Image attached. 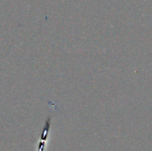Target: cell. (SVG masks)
I'll use <instances>...</instances> for the list:
<instances>
[{
    "label": "cell",
    "mask_w": 152,
    "mask_h": 151,
    "mask_svg": "<svg viewBox=\"0 0 152 151\" xmlns=\"http://www.w3.org/2000/svg\"><path fill=\"white\" fill-rule=\"evenodd\" d=\"M51 125V117L49 115L45 120L44 127L42 128V131L41 133L40 136L39 142V147L38 151H44L45 147V144L48 140V137L49 135V131H50V127Z\"/></svg>",
    "instance_id": "1"
}]
</instances>
